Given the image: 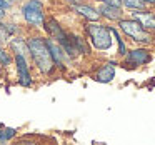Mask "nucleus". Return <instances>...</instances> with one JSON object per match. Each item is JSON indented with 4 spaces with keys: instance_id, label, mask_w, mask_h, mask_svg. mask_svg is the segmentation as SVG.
Here are the masks:
<instances>
[{
    "instance_id": "1",
    "label": "nucleus",
    "mask_w": 155,
    "mask_h": 145,
    "mask_svg": "<svg viewBox=\"0 0 155 145\" xmlns=\"http://www.w3.org/2000/svg\"><path fill=\"white\" fill-rule=\"evenodd\" d=\"M28 52L32 54L35 64L38 65V68L44 74H50L54 70V58H52V54L47 47V42H44L38 37L30 38V42H28Z\"/></svg>"
},
{
    "instance_id": "2",
    "label": "nucleus",
    "mask_w": 155,
    "mask_h": 145,
    "mask_svg": "<svg viewBox=\"0 0 155 145\" xmlns=\"http://www.w3.org/2000/svg\"><path fill=\"white\" fill-rule=\"evenodd\" d=\"M87 32H88V35H90V38H92V44H94L97 48H100V50L110 48V45H112V37H110L112 30H108V28L95 24V25H88Z\"/></svg>"
},
{
    "instance_id": "3",
    "label": "nucleus",
    "mask_w": 155,
    "mask_h": 145,
    "mask_svg": "<svg viewBox=\"0 0 155 145\" xmlns=\"http://www.w3.org/2000/svg\"><path fill=\"white\" fill-rule=\"evenodd\" d=\"M120 28L137 42H150V35L143 30V25L138 20H120Z\"/></svg>"
},
{
    "instance_id": "4",
    "label": "nucleus",
    "mask_w": 155,
    "mask_h": 145,
    "mask_svg": "<svg viewBox=\"0 0 155 145\" xmlns=\"http://www.w3.org/2000/svg\"><path fill=\"white\" fill-rule=\"evenodd\" d=\"M24 17L28 24L32 25H42L44 24V12H42V5L38 4L37 0H30L27 5H24L22 8Z\"/></svg>"
},
{
    "instance_id": "5",
    "label": "nucleus",
    "mask_w": 155,
    "mask_h": 145,
    "mask_svg": "<svg viewBox=\"0 0 155 145\" xmlns=\"http://www.w3.org/2000/svg\"><path fill=\"white\" fill-rule=\"evenodd\" d=\"M45 28H47V30L52 34V37L58 38V42H60V44L65 47V50L68 52V55H74L75 52H77V48L70 44V38H68L64 32H62L60 25H58L55 20H52V18H50V20H47V22H45Z\"/></svg>"
},
{
    "instance_id": "6",
    "label": "nucleus",
    "mask_w": 155,
    "mask_h": 145,
    "mask_svg": "<svg viewBox=\"0 0 155 145\" xmlns=\"http://www.w3.org/2000/svg\"><path fill=\"white\" fill-rule=\"evenodd\" d=\"M15 62H17V68H18V75H20V84L28 87L32 84L30 80V74H28V68H27V62H25L24 55H15Z\"/></svg>"
},
{
    "instance_id": "7",
    "label": "nucleus",
    "mask_w": 155,
    "mask_h": 145,
    "mask_svg": "<svg viewBox=\"0 0 155 145\" xmlns=\"http://www.w3.org/2000/svg\"><path fill=\"white\" fill-rule=\"evenodd\" d=\"M127 60H128V64H132V65H142V64H145V62L150 60V55H148L147 50L138 48V50H134V52L128 54Z\"/></svg>"
},
{
    "instance_id": "8",
    "label": "nucleus",
    "mask_w": 155,
    "mask_h": 145,
    "mask_svg": "<svg viewBox=\"0 0 155 145\" xmlns=\"http://www.w3.org/2000/svg\"><path fill=\"white\" fill-rule=\"evenodd\" d=\"M115 77V68L112 64H107L97 72V80L98 82H110Z\"/></svg>"
},
{
    "instance_id": "9",
    "label": "nucleus",
    "mask_w": 155,
    "mask_h": 145,
    "mask_svg": "<svg viewBox=\"0 0 155 145\" xmlns=\"http://www.w3.org/2000/svg\"><path fill=\"white\" fill-rule=\"evenodd\" d=\"M134 18L138 20L147 28H155V15L152 14H142V12H134Z\"/></svg>"
},
{
    "instance_id": "10",
    "label": "nucleus",
    "mask_w": 155,
    "mask_h": 145,
    "mask_svg": "<svg viewBox=\"0 0 155 145\" xmlns=\"http://www.w3.org/2000/svg\"><path fill=\"white\" fill-rule=\"evenodd\" d=\"M102 15L107 18H110V20H118V18L122 17V12H120V7H114V5H108L105 4L104 7L100 8Z\"/></svg>"
},
{
    "instance_id": "11",
    "label": "nucleus",
    "mask_w": 155,
    "mask_h": 145,
    "mask_svg": "<svg viewBox=\"0 0 155 145\" xmlns=\"http://www.w3.org/2000/svg\"><path fill=\"white\" fill-rule=\"evenodd\" d=\"M75 10L78 14H82L85 18H88V20H98V17H100V14L97 10H94L92 7H87V5H77Z\"/></svg>"
},
{
    "instance_id": "12",
    "label": "nucleus",
    "mask_w": 155,
    "mask_h": 145,
    "mask_svg": "<svg viewBox=\"0 0 155 145\" xmlns=\"http://www.w3.org/2000/svg\"><path fill=\"white\" fill-rule=\"evenodd\" d=\"M10 45H12V48H14L18 55H24V54H27V52H28V44H25L24 40H14Z\"/></svg>"
},
{
    "instance_id": "13",
    "label": "nucleus",
    "mask_w": 155,
    "mask_h": 145,
    "mask_svg": "<svg viewBox=\"0 0 155 145\" xmlns=\"http://www.w3.org/2000/svg\"><path fill=\"white\" fill-rule=\"evenodd\" d=\"M47 47H48V50H50V54H52V58H54L57 64H60L62 62V54H60V48L57 47L55 44H52L50 40H47Z\"/></svg>"
},
{
    "instance_id": "14",
    "label": "nucleus",
    "mask_w": 155,
    "mask_h": 145,
    "mask_svg": "<svg viewBox=\"0 0 155 145\" xmlns=\"http://www.w3.org/2000/svg\"><path fill=\"white\" fill-rule=\"evenodd\" d=\"M124 4L127 5L128 8H143L145 7V2L143 0H124Z\"/></svg>"
},
{
    "instance_id": "15",
    "label": "nucleus",
    "mask_w": 155,
    "mask_h": 145,
    "mask_svg": "<svg viewBox=\"0 0 155 145\" xmlns=\"http://www.w3.org/2000/svg\"><path fill=\"white\" fill-rule=\"evenodd\" d=\"M72 40H74V44H75L77 52H87V47H85V44L82 42L80 37H72Z\"/></svg>"
},
{
    "instance_id": "16",
    "label": "nucleus",
    "mask_w": 155,
    "mask_h": 145,
    "mask_svg": "<svg viewBox=\"0 0 155 145\" xmlns=\"http://www.w3.org/2000/svg\"><path fill=\"white\" fill-rule=\"evenodd\" d=\"M14 133H15L14 128H7V130H2V132H0V142L8 140L10 137H14Z\"/></svg>"
},
{
    "instance_id": "17",
    "label": "nucleus",
    "mask_w": 155,
    "mask_h": 145,
    "mask_svg": "<svg viewBox=\"0 0 155 145\" xmlns=\"http://www.w3.org/2000/svg\"><path fill=\"white\" fill-rule=\"evenodd\" d=\"M0 62H2V64H5V65L10 62V60H8V57L4 54V50H2V48H0Z\"/></svg>"
},
{
    "instance_id": "18",
    "label": "nucleus",
    "mask_w": 155,
    "mask_h": 145,
    "mask_svg": "<svg viewBox=\"0 0 155 145\" xmlns=\"http://www.w3.org/2000/svg\"><path fill=\"white\" fill-rule=\"evenodd\" d=\"M102 2H105L108 5H114V7H120V0H102Z\"/></svg>"
},
{
    "instance_id": "19",
    "label": "nucleus",
    "mask_w": 155,
    "mask_h": 145,
    "mask_svg": "<svg viewBox=\"0 0 155 145\" xmlns=\"http://www.w3.org/2000/svg\"><path fill=\"white\" fill-rule=\"evenodd\" d=\"M8 7V4L5 2V0H0V8H7Z\"/></svg>"
},
{
    "instance_id": "20",
    "label": "nucleus",
    "mask_w": 155,
    "mask_h": 145,
    "mask_svg": "<svg viewBox=\"0 0 155 145\" xmlns=\"http://www.w3.org/2000/svg\"><path fill=\"white\" fill-rule=\"evenodd\" d=\"M2 10H4V8H0V18H4V12Z\"/></svg>"
},
{
    "instance_id": "21",
    "label": "nucleus",
    "mask_w": 155,
    "mask_h": 145,
    "mask_svg": "<svg viewBox=\"0 0 155 145\" xmlns=\"http://www.w3.org/2000/svg\"><path fill=\"white\" fill-rule=\"evenodd\" d=\"M143 2H150V4H155V0H143Z\"/></svg>"
},
{
    "instance_id": "22",
    "label": "nucleus",
    "mask_w": 155,
    "mask_h": 145,
    "mask_svg": "<svg viewBox=\"0 0 155 145\" xmlns=\"http://www.w3.org/2000/svg\"><path fill=\"white\" fill-rule=\"evenodd\" d=\"M68 2H78V0H68Z\"/></svg>"
}]
</instances>
